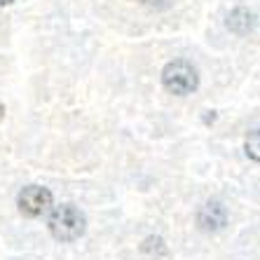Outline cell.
Wrapping results in <instances>:
<instances>
[{"label": "cell", "mask_w": 260, "mask_h": 260, "mask_svg": "<svg viewBox=\"0 0 260 260\" xmlns=\"http://www.w3.org/2000/svg\"><path fill=\"white\" fill-rule=\"evenodd\" d=\"M47 228H49V235L54 237L56 242H75V239H80L85 235L87 218L78 206L61 204L52 211V216L47 220Z\"/></svg>", "instance_id": "cell-1"}, {"label": "cell", "mask_w": 260, "mask_h": 260, "mask_svg": "<svg viewBox=\"0 0 260 260\" xmlns=\"http://www.w3.org/2000/svg\"><path fill=\"white\" fill-rule=\"evenodd\" d=\"M162 85H164V89L176 94V96H188V94H192L200 87L197 68L183 59L171 61L162 71Z\"/></svg>", "instance_id": "cell-2"}, {"label": "cell", "mask_w": 260, "mask_h": 260, "mask_svg": "<svg viewBox=\"0 0 260 260\" xmlns=\"http://www.w3.org/2000/svg\"><path fill=\"white\" fill-rule=\"evenodd\" d=\"M17 206L21 216L26 218H40L52 209V192L43 185H26L17 197Z\"/></svg>", "instance_id": "cell-3"}, {"label": "cell", "mask_w": 260, "mask_h": 260, "mask_svg": "<svg viewBox=\"0 0 260 260\" xmlns=\"http://www.w3.org/2000/svg\"><path fill=\"white\" fill-rule=\"evenodd\" d=\"M197 225L202 232H220L228 225V209L223 206V202L211 200L200 206L197 211Z\"/></svg>", "instance_id": "cell-4"}, {"label": "cell", "mask_w": 260, "mask_h": 260, "mask_svg": "<svg viewBox=\"0 0 260 260\" xmlns=\"http://www.w3.org/2000/svg\"><path fill=\"white\" fill-rule=\"evenodd\" d=\"M225 26H228L232 33H237V36H246V33H251V30L255 28V14L251 12V10H246V7H237V10H232V12L228 14Z\"/></svg>", "instance_id": "cell-5"}, {"label": "cell", "mask_w": 260, "mask_h": 260, "mask_svg": "<svg viewBox=\"0 0 260 260\" xmlns=\"http://www.w3.org/2000/svg\"><path fill=\"white\" fill-rule=\"evenodd\" d=\"M244 150L253 162H260V129L248 132L246 141H244Z\"/></svg>", "instance_id": "cell-6"}, {"label": "cell", "mask_w": 260, "mask_h": 260, "mask_svg": "<svg viewBox=\"0 0 260 260\" xmlns=\"http://www.w3.org/2000/svg\"><path fill=\"white\" fill-rule=\"evenodd\" d=\"M141 251L145 255H164L167 253V246H164L162 237H148L143 244H141Z\"/></svg>", "instance_id": "cell-7"}, {"label": "cell", "mask_w": 260, "mask_h": 260, "mask_svg": "<svg viewBox=\"0 0 260 260\" xmlns=\"http://www.w3.org/2000/svg\"><path fill=\"white\" fill-rule=\"evenodd\" d=\"M141 3H145V5H150V7H167L169 5V0H141Z\"/></svg>", "instance_id": "cell-8"}, {"label": "cell", "mask_w": 260, "mask_h": 260, "mask_svg": "<svg viewBox=\"0 0 260 260\" xmlns=\"http://www.w3.org/2000/svg\"><path fill=\"white\" fill-rule=\"evenodd\" d=\"M3 117H5V106L0 103V120H3Z\"/></svg>", "instance_id": "cell-9"}, {"label": "cell", "mask_w": 260, "mask_h": 260, "mask_svg": "<svg viewBox=\"0 0 260 260\" xmlns=\"http://www.w3.org/2000/svg\"><path fill=\"white\" fill-rule=\"evenodd\" d=\"M10 3H14V0H0V5H10Z\"/></svg>", "instance_id": "cell-10"}]
</instances>
